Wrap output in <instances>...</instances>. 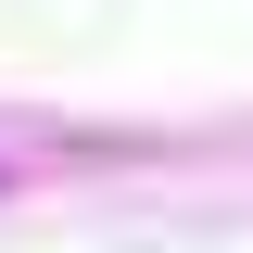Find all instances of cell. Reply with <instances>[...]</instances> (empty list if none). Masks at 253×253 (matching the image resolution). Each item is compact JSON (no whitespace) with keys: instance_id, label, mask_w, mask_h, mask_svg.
<instances>
[]
</instances>
